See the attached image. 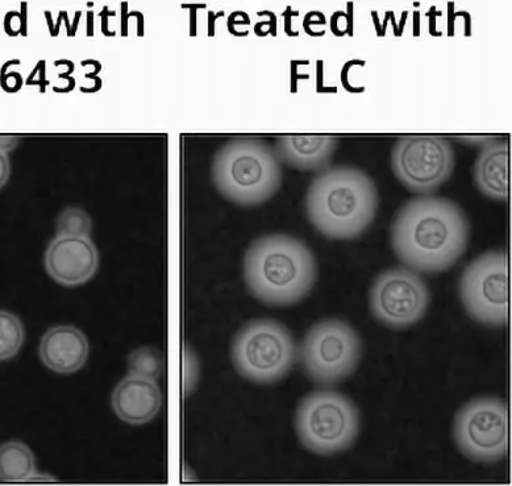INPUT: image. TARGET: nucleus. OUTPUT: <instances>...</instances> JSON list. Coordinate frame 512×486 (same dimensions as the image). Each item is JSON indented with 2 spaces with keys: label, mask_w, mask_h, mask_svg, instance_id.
I'll return each instance as SVG.
<instances>
[{
  "label": "nucleus",
  "mask_w": 512,
  "mask_h": 486,
  "mask_svg": "<svg viewBox=\"0 0 512 486\" xmlns=\"http://www.w3.org/2000/svg\"><path fill=\"white\" fill-rule=\"evenodd\" d=\"M469 219L455 201L435 195L411 199L395 216L391 247L407 268L422 273L445 272L468 249Z\"/></svg>",
  "instance_id": "nucleus-1"
},
{
  "label": "nucleus",
  "mask_w": 512,
  "mask_h": 486,
  "mask_svg": "<svg viewBox=\"0 0 512 486\" xmlns=\"http://www.w3.org/2000/svg\"><path fill=\"white\" fill-rule=\"evenodd\" d=\"M378 206L373 178L352 165L328 166L312 180L306 195L311 226L332 240L359 238L372 226Z\"/></svg>",
  "instance_id": "nucleus-2"
},
{
  "label": "nucleus",
  "mask_w": 512,
  "mask_h": 486,
  "mask_svg": "<svg viewBox=\"0 0 512 486\" xmlns=\"http://www.w3.org/2000/svg\"><path fill=\"white\" fill-rule=\"evenodd\" d=\"M318 273V261L310 247L286 234L261 236L244 256L249 293L269 306H293L303 301L314 289Z\"/></svg>",
  "instance_id": "nucleus-3"
},
{
  "label": "nucleus",
  "mask_w": 512,
  "mask_h": 486,
  "mask_svg": "<svg viewBox=\"0 0 512 486\" xmlns=\"http://www.w3.org/2000/svg\"><path fill=\"white\" fill-rule=\"evenodd\" d=\"M211 178L227 201L243 207L260 206L281 189L282 162L268 141L237 137L216 152Z\"/></svg>",
  "instance_id": "nucleus-4"
},
{
  "label": "nucleus",
  "mask_w": 512,
  "mask_h": 486,
  "mask_svg": "<svg viewBox=\"0 0 512 486\" xmlns=\"http://www.w3.org/2000/svg\"><path fill=\"white\" fill-rule=\"evenodd\" d=\"M294 427L299 443L311 454L337 455L349 450L359 438L360 410L343 393L316 390L299 402Z\"/></svg>",
  "instance_id": "nucleus-5"
},
{
  "label": "nucleus",
  "mask_w": 512,
  "mask_h": 486,
  "mask_svg": "<svg viewBox=\"0 0 512 486\" xmlns=\"http://www.w3.org/2000/svg\"><path fill=\"white\" fill-rule=\"evenodd\" d=\"M231 359L236 372L260 385L283 380L298 359V348L289 328L274 319H255L233 338Z\"/></svg>",
  "instance_id": "nucleus-6"
},
{
  "label": "nucleus",
  "mask_w": 512,
  "mask_h": 486,
  "mask_svg": "<svg viewBox=\"0 0 512 486\" xmlns=\"http://www.w3.org/2000/svg\"><path fill=\"white\" fill-rule=\"evenodd\" d=\"M362 357L359 332L343 319H323L307 331L298 359L308 380L333 385L357 371Z\"/></svg>",
  "instance_id": "nucleus-7"
},
{
  "label": "nucleus",
  "mask_w": 512,
  "mask_h": 486,
  "mask_svg": "<svg viewBox=\"0 0 512 486\" xmlns=\"http://www.w3.org/2000/svg\"><path fill=\"white\" fill-rule=\"evenodd\" d=\"M453 440L466 459L495 464L506 458L509 447V414L497 397H478L457 411Z\"/></svg>",
  "instance_id": "nucleus-8"
},
{
  "label": "nucleus",
  "mask_w": 512,
  "mask_h": 486,
  "mask_svg": "<svg viewBox=\"0 0 512 486\" xmlns=\"http://www.w3.org/2000/svg\"><path fill=\"white\" fill-rule=\"evenodd\" d=\"M455 166V149L444 136H401L391 152L394 176L415 194L434 193L452 177Z\"/></svg>",
  "instance_id": "nucleus-9"
},
{
  "label": "nucleus",
  "mask_w": 512,
  "mask_h": 486,
  "mask_svg": "<svg viewBox=\"0 0 512 486\" xmlns=\"http://www.w3.org/2000/svg\"><path fill=\"white\" fill-rule=\"evenodd\" d=\"M462 306L469 317L487 327L506 326L509 319V264L505 251L482 253L465 268L459 282Z\"/></svg>",
  "instance_id": "nucleus-10"
},
{
  "label": "nucleus",
  "mask_w": 512,
  "mask_h": 486,
  "mask_svg": "<svg viewBox=\"0 0 512 486\" xmlns=\"http://www.w3.org/2000/svg\"><path fill=\"white\" fill-rule=\"evenodd\" d=\"M431 305L426 281L410 268L385 270L373 281L369 307L374 319L390 330L401 331L422 321Z\"/></svg>",
  "instance_id": "nucleus-11"
},
{
  "label": "nucleus",
  "mask_w": 512,
  "mask_h": 486,
  "mask_svg": "<svg viewBox=\"0 0 512 486\" xmlns=\"http://www.w3.org/2000/svg\"><path fill=\"white\" fill-rule=\"evenodd\" d=\"M44 264L54 281L73 288L95 276L99 252L91 238L57 235L48 245Z\"/></svg>",
  "instance_id": "nucleus-12"
},
{
  "label": "nucleus",
  "mask_w": 512,
  "mask_h": 486,
  "mask_svg": "<svg viewBox=\"0 0 512 486\" xmlns=\"http://www.w3.org/2000/svg\"><path fill=\"white\" fill-rule=\"evenodd\" d=\"M45 367L61 375L79 371L89 359V340L74 326H54L45 332L39 347Z\"/></svg>",
  "instance_id": "nucleus-13"
},
{
  "label": "nucleus",
  "mask_w": 512,
  "mask_h": 486,
  "mask_svg": "<svg viewBox=\"0 0 512 486\" xmlns=\"http://www.w3.org/2000/svg\"><path fill=\"white\" fill-rule=\"evenodd\" d=\"M162 393L156 381L128 375L112 393V409L129 425H144L160 411Z\"/></svg>",
  "instance_id": "nucleus-14"
},
{
  "label": "nucleus",
  "mask_w": 512,
  "mask_h": 486,
  "mask_svg": "<svg viewBox=\"0 0 512 486\" xmlns=\"http://www.w3.org/2000/svg\"><path fill=\"white\" fill-rule=\"evenodd\" d=\"M509 143L505 139L486 140L473 166L474 185L495 202L509 197Z\"/></svg>",
  "instance_id": "nucleus-15"
},
{
  "label": "nucleus",
  "mask_w": 512,
  "mask_h": 486,
  "mask_svg": "<svg viewBox=\"0 0 512 486\" xmlns=\"http://www.w3.org/2000/svg\"><path fill=\"white\" fill-rule=\"evenodd\" d=\"M339 139L328 135H285L278 137L276 153L281 162L302 172L328 168L339 147Z\"/></svg>",
  "instance_id": "nucleus-16"
},
{
  "label": "nucleus",
  "mask_w": 512,
  "mask_h": 486,
  "mask_svg": "<svg viewBox=\"0 0 512 486\" xmlns=\"http://www.w3.org/2000/svg\"><path fill=\"white\" fill-rule=\"evenodd\" d=\"M36 475L35 455L26 443L10 440L0 446V481L27 483Z\"/></svg>",
  "instance_id": "nucleus-17"
},
{
  "label": "nucleus",
  "mask_w": 512,
  "mask_h": 486,
  "mask_svg": "<svg viewBox=\"0 0 512 486\" xmlns=\"http://www.w3.org/2000/svg\"><path fill=\"white\" fill-rule=\"evenodd\" d=\"M26 330L18 315L0 310V361H7L22 350Z\"/></svg>",
  "instance_id": "nucleus-18"
},
{
  "label": "nucleus",
  "mask_w": 512,
  "mask_h": 486,
  "mask_svg": "<svg viewBox=\"0 0 512 486\" xmlns=\"http://www.w3.org/2000/svg\"><path fill=\"white\" fill-rule=\"evenodd\" d=\"M164 369V356L153 347H141L128 356V372L131 376L156 381Z\"/></svg>",
  "instance_id": "nucleus-19"
},
{
  "label": "nucleus",
  "mask_w": 512,
  "mask_h": 486,
  "mask_svg": "<svg viewBox=\"0 0 512 486\" xmlns=\"http://www.w3.org/2000/svg\"><path fill=\"white\" fill-rule=\"evenodd\" d=\"M91 218L79 207H68L57 218V235L90 238Z\"/></svg>",
  "instance_id": "nucleus-20"
},
{
  "label": "nucleus",
  "mask_w": 512,
  "mask_h": 486,
  "mask_svg": "<svg viewBox=\"0 0 512 486\" xmlns=\"http://www.w3.org/2000/svg\"><path fill=\"white\" fill-rule=\"evenodd\" d=\"M199 380V361L195 352L187 348L185 352V390L186 394L193 393Z\"/></svg>",
  "instance_id": "nucleus-21"
},
{
  "label": "nucleus",
  "mask_w": 512,
  "mask_h": 486,
  "mask_svg": "<svg viewBox=\"0 0 512 486\" xmlns=\"http://www.w3.org/2000/svg\"><path fill=\"white\" fill-rule=\"evenodd\" d=\"M11 174V162L6 149L0 148V189L7 184Z\"/></svg>",
  "instance_id": "nucleus-22"
}]
</instances>
